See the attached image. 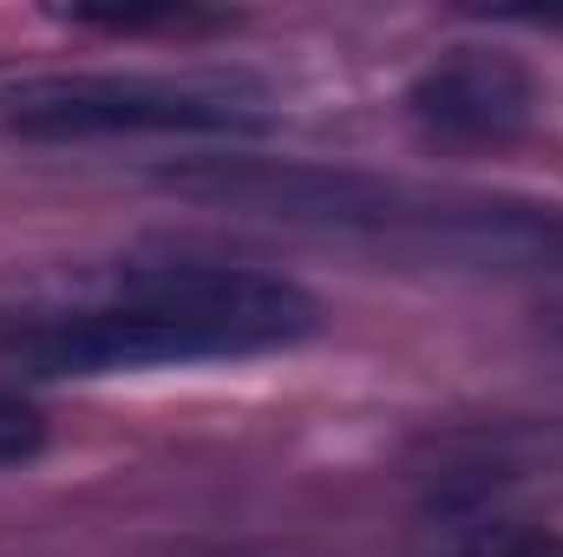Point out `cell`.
<instances>
[{"label": "cell", "mask_w": 563, "mask_h": 557, "mask_svg": "<svg viewBox=\"0 0 563 557\" xmlns=\"http://www.w3.org/2000/svg\"><path fill=\"white\" fill-rule=\"evenodd\" d=\"M164 190L243 210L269 223H301L321 237H354L413 263L452 270H505V276H563V210L525 197H478V190H432L374 171H328V164H282V157H197L164 171Z\"/></svg>", "instance_id": "obj_1"}, {"label": "cell", "mask_w": 563, "mask_h": 557, "mask_svg": "<svg viewBox=\"0 0 563 557\" xmlns=\"http://www.w3.org/2000/svg\"><path fill=\"white\" fill-rule=\"evenodd\" d=\"M551 335H558V341H563V308H558V315H551Z\"/></svg>", "instance_id": "obj_7"}, {"label": "cell", "mask_w": 563, "mask_h": 557, "mask_svg": "<svg viewBox=\"0 0 563 557\" xmlns=\"http://www.w3.org/2000/svg\"><path fill=\"white\" fill-rule=\"evenodd\" d=\"M413 125L452 144H498L518 139L538 112V79L492 46H459L452 59H432L407 92Z\"/></svg>", "instance_id": "obj_4"}, {"label": "cell", "mask_w": 563, "mask_h": 557, "mask_svg": "<svg viewBox=\"0 0 563 557\" xmlns=\"http://www.w3.org/2000/svg\"><path fill=\"white\" fill-rule=\"evenodd\" d=\"M439 557H563V538L511 518H465V525H445Z\"/></svg>", "instance_id": "obj_5"}, {"label": "cell", "mask_w": 563, "mask_h": 557, "mask_svg": "<svg viewBox=\"0 0 563 557\" xmlns=\"http://www.w3.org/2000/svg\"><path fill=\"white\" fill-rule=\"evenodd\" d=\"M40 446H46L40 407H26L20 394H0V466H26Z\"/></svg>", "instance_id": "obj_6"}, {"label": "cell", "mask_w": 563, "mask_h": 557, "mask_svg": "<svg viewBox=\"0 0 563 557\" xmlns=\"http://www.w3.org/2000/svg\"><path fill=\"white\" fill-rule=\"evenodd\" d=\"M321 328L301 282L230 263H151L125 270L99 302L13 321L0 361L26 381H99L190 361H250L295 348Z\"/></svg>", "instance_id": "obj_2"}, {"label": "cell", "mask_w": 563, "mask_h": 557, "mask_svg": "<svg viewBox=\"0 0 563 557\" xmlns=\"http://www.w3.org/2000/svg\"><path fill=\"white\" fill-rule=\"evenodd\" d=\"M26 139H256L269 92L243 73H46L0 92Z\"/></svg>", "instance_id": "obj_3"}]
</instances>
